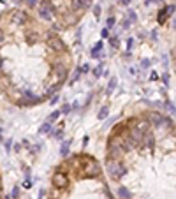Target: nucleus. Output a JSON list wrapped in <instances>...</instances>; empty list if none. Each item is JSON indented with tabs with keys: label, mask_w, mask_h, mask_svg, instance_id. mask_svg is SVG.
I'll use <instances>...</instances> for the list:
<instances>
[{
	"label": "nucleus",
	"mask_w": 176,
	"mask_h": 199,
	"mask_svg": "<svg viewBox=\"0 0 176 199\" xmlns=\"http://www.w3.org/2000/svg\"><path fill=\"white\" fill-rule=\"evenodd\" d=\"M102 166L116 199H176V122L157 109L123 116L106 136Z\"/></svg>",
	"instance_id": "obj_2"
},
{
	"label": "nucleus",
	"mask_w": 176,
	"mask_h": 199,
	"mask_svg": "<svg viewBox=\"0 0 176 199\" xmlns=\"http://www.w3.org/2000/svg\"><path fill=\"white\" fill-rule=\"evenodd\" d=\"M171 58H173V67H174V72H176V42H174L173 51H171Z\"/></svg>",
	"instance_id": "obj_5"
},
{
	"label": "nucleus",
	"mask_w": 176,
	"mask_h": 199,
	"mask_svg": "<svg viewBox=\"0 0 176 199\" xmlns=\"http://www.w3.org/2000/svg\"><path fill=\"white\" fill-rule=\"evenodd\" d=\"M74 67L62 34L25 7L0 11V95L16 107L48 102Z\"/></svg>",
	"instance_id": "obj_1"
},
{
	"label": "nucleus",
	"mask_w": 176,
	"mask_h": 199,
	"mask_svg": "<svg viewBox=\"0 0 176 199\" xmlns=\"http://www.w3.org/2000/svg\"><path fill=\"white\" fill-rule=\"evenodd\" d=\"M19 4L62 34L81 23L94 0H21Z\"/></svg>",
	"instance_id": "obj_4"
},
{
	"label": "nucleus",
	"mask_w": 176,
	"mask_h": 199,
	"mask_svg": "<svg viewBox=\"0 0 176 199\" xmlns=\"http://www.w3.org/2000/svg\"><path fill=\"white\" fill-rule=\"evenodd\" d=\"M0 199H4V180H2V169H0Z\"/></svg>",
	"instance_id": "obj_6"
},
{
	"label": "nucleus",
	"mask_w": 176,
	"mask_h": 199,
	"mask_svg": "<svg viewBox=\"0 0 176 199\" xmlns=\"http://www.w3.org/2000/svg\"><path fill=\"white\" fill-rule=\"evenodd\" d=\"M46 199H116L102 162L86 151L63 157L51 171Z\"/></svg>",
	"instance_id": "obj_3"
}]
</instances>
